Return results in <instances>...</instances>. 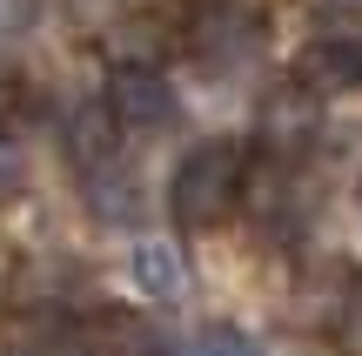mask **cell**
<instances>
[{"label": "cell", "instance_id": "1", "mask_svg": "<svg viewBox=\"0 0 362 356\" xmlns=\"http://www.w3.org/2000/svg\"><path fill=\"white\" fill-rule=\"evenodd\" d=\"M242 195H248V148L242 142H194L175 161L168 209L181 229H215Z\"/></svg>", "mask_w": 362, "mask_h": 356}, {"label": "cell", "instance_id": "2", "mask_svg": "<svg viewBox=\"0 0 362 356\" xmlns=\"http://www.w3.org/2000/svg\"><path fill=\"white\" fill-rule=\"evenodd\" d=\"M101 108H107V121H115V134H161V128H175V115H181L175 81L161 74V67H148V61L115 67Z\"/></svg>", "mask_w": 362, "mask_h": 356}, {"label": "cell", "instance_id": "3", "mask_svg": "<svg viewBox=\"0 0 362 356\" xmlns=\"http://www.w3.org/2000/svg\"><path fill=\"white\" fill-rule=\"evenodd\" d=\"M188 40H194V54L202 61H248V54L262 47V13L248 7V0H208L202 13H194V27H188Z\"/></svg>", "mask_w": 362, "mask_h": 356}, {"label": "cell", "instance_id": "4", "mask_svg": "<svg viewBox=\"0 0 362 356\" xmlns=\"http://www.w3.org/2000/svg\"><path fill=\"white\" fill-rule=\"evenodd\" d=\"M296 88L309 94V101L362 88V40L356 34H315L309 47H302V61H296Z\"/></svg>", "mask_w": 362, "mask_h": 356}, {"label": "cell", "instance_id": "5", "mask_svg": "<svg viewBox=\"0 0 362 356\" xmlns=\"http://www.w3.org/2000/svg\"><path fill=\"white\" fill-rule=\"evenodd\" d=\"M128 269H134V289H141L148 303H175V296L188 289V269H181V255L168 242H134Z\"/></svg>", "mask_w": 362, "mask_h": 356}, {"label": "cell", "instance_id": "6", "mask_svg": "<svg viewBox=\"0 0 362 356\" xmlns=\"http://www.w3.org/2000/svg\"><path fill=\"white\" fill-rule=\"evenodd\" d=\"M61 148L81 161V168H101L107 148H115V121H107V108H88V115L74 121V142H61Z\"/></svg>", "mask_w": 362, "mask_h": 356}, {"label": "cell", "instance_id": "7", "mask_svg": "<svg viewBox=\"0 0 362 356\" xmlns=\"http://www.w3.org/2000/svg\"><path fill=\"white\" fill-rule=\"evenodd\" d=\"M336 336H342V350L362 356V282L349 289V303H342V316H336Z\"/></svg>", "mask_w": 362, "mask_h": 356}, {"label": "cell", "instance_id": "8", "mask_svg": "<svg viewBox=\"0 0 362 356\" xmlns=\"http://www.w3.org/2000/svg\"><path fill=\"white\" fill-rule=\"evenodd\" d=\"M34 356H94L88 350V336H74V330H61V336H40Z\"/></svg>", "mask_w": 362, "mask_h": 356}, {"label": "cell", "instance_id": "9", "mask_svg": "<svg viewBox=\"0 0 362 356\" xmlns=\"http://www.w3.org/2000/svg\"><path fill=\"white\" fill-rule=\"evenodd\" d=\"M194 356H248V343L235 330H208L202 343H194Z\"/></svg>", "mask_w": 362, "mask_h": 356}, {"label": "cell", "instance_id": "10", "mask_svg": "<svg viewBox=\"0 0 362 356\" xmlns=\"http://www.w3.org/2000/svg\"><path fill=\"white\" fill-rule=\"evenodd\" d=\"M27 27V0H0V40Z\"/></svg>", "mask_w": 362, "mask_h": 356}, {"label": "cell", "instance_id": "11", "mask_svg": "<svg viewBox=\"0 0 362 356\" xmlns=\"http://www.w3.org/2000/svg\"><path fill=\"white\" fill-rule=\"evenodd\" d=\"M21 182V155H13V142H0V195Z\"/></svg>", "mask_w": 362, "mask_h": 356}]
</instances>
